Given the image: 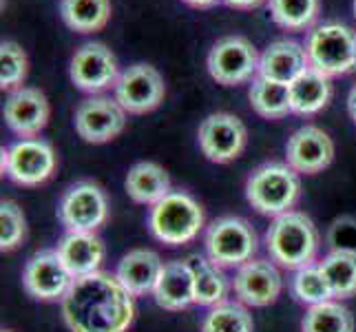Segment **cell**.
I'll use <instances>...</instances> for the list:
<instances>
[{"label":"cell","instance_id":"cell-1","mask_svg":"<svg viewBox=\"0 0 356 332\" xmlns=\"http://www.w3.org/2000/svg\"><path fill=\"white\" fill-rule=\"evenodd\" d=\"M71 332H127L135 319L133 294L111 273L78 277L63 299Z\"/></svg>","mask_w":356,"mask_h":332},{"label":"cell","instance_id":"cell-2","mask_svg":"<svg viewBox=\"0 0 356 332\" xmlns=\"http://www.w3.org/2000/svg\"><path fill=\"white\" fill-rule=\"evenodd\" d=\"M268 253L281 268L299 270L314 262L321 237L314 221L299 211H288L275 217L266 232Z\"/></svg>","mask_w":356,"mask_h":332},{"label":"cell","instance_id":"cell-3","mask_svg":"<svg viewBox=\"0 0 356 332\" xmlns=\"http://www.w3.org/2000/svg\"><path fill=\"white\" fill-rule=\"evenodd\" d=\"M301 195L299 173L288 162H268L245 180V200L261 215L279 217L297 204Z\"/></svg>","mask_w":356,"mask_h":332},{"label":"cell","instance_id":"cell-4","mask_svg":"<svg viewBox=\"0 0 356 332\" xmlns=\"http://www.w3.org/2000/svg\"><path fill=\"white\" fill-rule=\"evenodd\" d=\"M310 67L327 78L348 76L356 69V31L337 20L321 22L305 38Z\"/></svg>","mask_w":356,"mask_h":332},{"label":"cell","instance_id":"cell-5","mask_svg":"<svg viewBox=\"0 0 356 332\" xmlns=\"http://www.w3.org/2000/svg\"><path fill=\"white\" fill-rule=\"evenodd\" d=\"M149 228L153 237L168 246H184L193 242L204 228V208L184 191H170L149 213Z\"/></svg>","mask_w":356,"mask_h":332},{"label":"cell","instance_id":"cell-6","mask_svg":"<svg viewBox=\"0 0 356 332\" xmlns=\"http://www.w3.org/2000/svg\"><path fill=\"white\" fill-rule=\"evenodd\" d=\"M257 232L243 217H219L206 230L208 260L219 268H241L257 253Z\"/></svg>","mask_w":356,"mask_h":332},{"label":"cell","instance_id":"cell-7","mask_svg":"<svg viewBox=\"0 0 356 332\" xmlns=\"http://www.w3.org/2000/svg\"><path fill=\"white\" fill-rule=\"evenodd\" d=\"M259 54L257 47L243 38V35H226L217 40L208 52V73L211 78L224 87H237L252 80L257 73L259 76Z\"/></svg>","mask_w":356,"mask_h":332},{"label":"cell","instance_id":"cell-8","mask_svg":"<svg viewBox=\"0 0 356 332\" xmlns=\"http://www.w3.org/2000/svg\"><path fill=\"white\" fill-rule=\"evenodd\" d=\"M56 151L47 140H18L3 149V173L18 187H40L56 171Z\"/></svg>","mask_w":356,"mask_h":332},{"label":"cell","instance_id":"cell-9","mask_svg":"<svg viewBox=\"0 0 356 332\" xmlns=\"http://www.w3.org/2000/svg\"><path fill=\"white\" fill-rule=\"evenodd\" d=\"M58 217L69 232H95L108 219V200L95 182H76L60 200Z\"/></svg>","mask_w":356,"mask_h":332},{"label":"cell","instance_id":"cell-10","mask_svg":"<svg viewBox=\"0 0 356 332\" xmlns=\"http://www.w3.org/2000/svg\"><path fill=\"white\" fill-rule=\"evenodd\" d=\"M115 100L120 106L133 116H144L155 111L164 102L166 84L162 73L151 65H131L120 73L115 82Z\"/></svg>","mask_w":356,"mask_h":332},{"label":"cell","instance_id":"cell-11","mask_svg":"<svg viewBox=\"0 0 356 332\" xmlns=\"http://www.w3.org/2000/svg\"><path fill=\"white\" fill-rule=\"evenodd\" d=\"M197 140L202 153L211 162L228 164L243 153L245 142H248V131L237 116L219 111V113H211L200 125Z\"/></svg>","mask_w":356,"mask_h":332},{"label":"cell","instance_id":"cell-12","mask_svg":"<svg viewBox=\"0 0 356 332\" xmlns=\"http://www.w3.org/2000/svg\"><path fill=\"white\" fill-rule=\"evenodd\" d=\"M73 125L84 142L104 144L115 140L127 129V111L115 97L93 95L78 104Z\"/></svg>","mask_w":356,"mask_h":332},{"label":"cell","instance_id":"cell-13","mask_svg":"<svg viewBox=\"0 0 356 332\" xmlns=\"http://www.w3.org/2000/svg\"><path fill=\"white\" fill-rule=\"evenodd\" d=\"M69 78L84 93H100L108 87H115L120 78L118 58L106 45L87 42L73 54Z\"/></svg>","mask_w":356,"mask_h":332},{"label":"cell","instance_id":"cell-14","mask_svg":"<svg viewBox=\"0 0 356 332\" xmlns=\"http://www.w3.org/2000/svg\"><path fill=\"white\" fill-rule=\"evenodd\" d=\"M73 275L58 251H38L22 270V286L38 301H63L73 286Z\"/></svg>","mask_w":356,"mask_h":332},{"label":"cell","instance_id":"cell-15","mask_svg":"<svg viewBox=\"0 0 356 332\" xmlns=\"http://www.w3.org/2000/svg\"><path fill=\"white\" fill-rule=\"evenodd\" d=\"M334 159V142L318 127H301L286 144V162L303 175H316Z\"/></svg>","mask_w":356,"mask_h":332},{"label":"cell","instance_id":"cell-16","mask_svg":"<svg viewBox=\"0 0 356 332\" xmlns=\"http://www.w3.org/2000/svg\"><path fill=\"white\" fill-rule=\"evenodd\" d=\"M232 286H235L239 303L252 306V308H266V306L277 301L281 288H284V279L273 262L250 260L237 270Z\"/></svg>","mask_w":356,"mask_h":332},{"label":"cell","instance_id":"cell-17","mask_svg":"<svg viewBox=\"0 0 356 332\" xmlns=\"http://www.w3.org/2000/svg\"><path fill=\"white\" fill-rule=\"evenodd\" d=\"M3 113L7 127L22 140L35 138L49 122L47 95L35 87H18L7 95Z\"/></svg>","mask_w":356,"mask_h":332},{"label":"cell","instance_id":"cell-18","mask_svg":"<svg viewBox=\"0 0 356 332\" xmlns=\"http://www.w3.org/2000/svg\"><path fill=\"white\" fill-rule=\"evenodd\" d=\"M305 69H310L308 52L297 40L270 42L259 58V76L281 84H292Z\"/></svg>","mask_w":356,"mask_h":332},{"label":"cell","instance_id":"cell-19","mask_svg":"<svg viewBox=\"0 0 356 332\" xmlns=\"http://www.w3.org/2000/svg\"><path fill=\"white\" fill-rule=\"evenodd\" d=\"M159 308L177 313L195 303V275L188 260H173L164 264L162 275L153 290Z\"/></svg>","mask_w":356,"mask_h":332},{"label":"cell","instance_id":"cell-20","mask_svg":"<svg viewBox=\"0 0 356 332\" xmlns=\"http://www.w3.org/2000/svg\"><path fill=\"white\" fill-rule=\"evenodd\" d=\"M56 251L73 279L97 273L104 262V244L95 232H67Z\"/></svg>","mask_w":356,"mask_h":332},{"label":"cell","instance_id":"cell-21","mask_svg":"<svg viewBox=\"0 0 356 332\" xmlns=\"http://www.w3.org/2000/svg\"><path fill=\"white\" fill-rule=\"evenodd\" d=\"M162 270H164V264L155 251L135 248L122 257V262L118 264L115 277L133 297H142V294L155 290Z\"/></svg>","mask_w":356,"mask_h":332},{"label":"cell","instance_id":"cell-22","mask_svg":"<svg viewBox=\"0 0 356 332\" xmlns=\"http://www.w3.org/2000/svg\"><path fill=\"white\" fill-rule=\"evenodd\" d=\"M124 187L135 204L155 206L170 193V177L164 166L155 162H138L129 168Z\"/></svg>","mask_w":356,"mask_h":332},{"label":"cell","instance_id":"cell-23","mask_svg":"<svg viewBox=\"0 0 356 332\" xmlns=\"http://www.w3.org/2000/svg\"><path fill=\"white\" fill-rule=\"evenodd\" d=\"M290 87V106L297 116H314L323 111L332 97V84L330 78L316 69H305Z\"/></svg>","mask_w":356,"mask_h":332},{"label":"cell","instance_id":"cell-24","mask_svg":"<svg viewBox=\"0 0 356 332\" xmlns=\"http://www.w3.org/2000/svg\"><path fill=\"white\" fill-rule=\"evenodd\" d=\"M60 16L73 31L95 33L111 18V0H60Z\"/></svg>","mask_w":356,"mask_h":332},{"label":"cell","instance_id":"cell-25","mask_svg":"<svg viewBox=\"0 0 356 332\" xmlns=\"http://www.w3.org/2000/svg\"><path fill=\"white\" fill-rule=\"evenodd\" d=\"M188 264L195 275V303L200 306H217L224 303L228 294V279L222 268L206 260L204 255H191Z\"/></svg>","mask_w":356,"mask_h":332},{"label":"cell","instance_id":"cell-26","mask_svg":"<svg viewBox=\"0 0 356 332\" xmlns=\"http://www.w3.org/2000/svg\"><path fill=\"white\" fill-rule=\"evenodd\" d=\"M250 104L257 116L266 120H281L292 113L290 106V87L275 80L257 76L250 84Z\"/></svg>","mask_w":356,"mask_h":332},{"label":"cell","instance_id":"cell-27","mask_svg":"<svg viewBox=\"0 0 356 332\" xmlns=\"http://www.w3.org/2000/svg\"><path fill=\"white\" fill-rule=\"evenodd\" d=\"M332 290V297L348 299L356 294V253L332 251L318 264Z\"/></svg>","mask_w":356,"mask_h":332},{"label":"cell","instance_id":"cell-28","mask_svg":"<svg viewBox=\"0 0 356 332\" xmlns=\"http://www.w3.org/2000/svg\"><path fill=\"white\" fill-rule=\"evenodd\" d=\"M270 16L281 29L303 31L321 14V0H268Z\"/></svg>","mask_w":356,"mask_h":332},{"label":"cell","instance_id":"cell-29","mask_svg":"<svg viewBox=\"0 0 356 332\" xmlns=\"http://www.w3.org/2000/svg\"><path fill=\"white\" fill-rule=\"evenodd\" d=\"M301 332H354V315L337 301L310 306L301 322Z\"/></svg>","mask_w":356,"mask_h":332},{"label":"cell","instance_id":"cell-30","mask_svg":"<svg viewBox=\"0 0 356 332\" xmlns=\"http://www.w3.org/2000/svg\"><path fill=\"white\" fill-rule=\"evenodd\" d=\"M202 332H254V322L243 303L224 301L204 317Z\"/></svg>","mask_w":356,"mask_h":332},{"label":"cell","instance_id":"cell-31","mask_svg":"<svg viewBox=\"0 0 356 332\" xmlns=\"http://www.w3.org/2000/svg\"><path fill=\"white\" fill-rule=\"evenodd\" d=\"M292 292L301 303H308V306L332 301V290H330L327 279L318 264H310L294 273Z\"/></svg>","mask_w":356,"mask_h":332},{"label":"cell","instance_id":"cell-32","mask_svg":"<svg viewBox=\"0 0 356 332\" xmlns=\"http://www.w3.org/2000/svg\"><path fill=\"white\" fill-rule=\"evenodd\" d=\"M29 71V60L18 42L5 40L0 45V87L14 91L22 87Z\"/></svg>","mask_w":356,"mask_h":332},{"label":"cell","instance_id":"cell-33","mask_svg":"<svg viewBox=\"0 0 356 332\" xmlns=\"http://www.w3.org/2000/svg\"><path fill=\"white\" fill-rule=\"evenodd\" d=\"M27 235V221H24L22 208L11 202L3 200L0 204V248L3 253L16 251Z\"/></svg>","mask_w":356,"mask_h":332},{"label":"cell","instance_id":"cell-34","mask_svg":"<svg viewBox=\"0 0 356 332\" xmlns=\"http://www.w3.org/2000/svg\"><path fill=\"white\" fill-rule=\"evenodd\" d=\"M327 246L332 251L356 253V219L350 215L337 217L327 230Z\"/></svg>","mask_w":356,"mask_h":332},{"label":"cell","instance_id":"cell-35","mask_svg":"<svg viewBox=\"0 0 356 332\" xmlns=\"http://www.w3.org/2000/svg\"><path fill=\"white\" fill-rule=\"evenodd\" d=\"M226 5L235 7V9H254L259 7L261 3H266V0H224Z\"/></svg>","mask_w":356,"mask_h":332},{"label":"cell","instance_id":"cell-36","mask_svg":"<svg viewBox=\"0 0 356 332\" xmlns=\"http://www.w3.org/2000/svg\"><path fill=\"white\" fill-rule=\"evenodd\" d=\"M348 113H350V118L354 120V125H356V84L348 93Z\"/></svg>","mask_w":356,"mask_h":332},{"label":"cell","instance_id":"cell-37","mask_svg":"<svg viewBox=\"0 0 356 332\" xmlns=\"http://www.w3.org/2000/svg\"><path fill=\"white\" fill-rule=\"evenodd\" d=\"M184 3L191 7H197V9H208V7L217 5V0H184Z\"/></svg>","mask_w":356,"mask_h":332},{"label":"cell","instance_id":"cell-38","mask_svg":"<svg viewBox=\"0 0 356 332\" xmlns=\"http://www.w3.org/2000/svg\"><path fill=\"white\" fill-rule=\"evenodd\" d=\"M352 9H354V16H356V0H354V5H352Z\"/></svg>","mask_w":356,"mask_h":332},{"label":"cell","instance_id":"cell-39","mask_svg":"<svg viewBox=\"0 0 356 332\" xmlns=\"http://www.w3.org/2000/svg\"><path fill=\"white\" fill-rule=\"evenodd\" d=\"M3 332H11V330H3Z\"/></svg>","mask_w":356,"mask_h":332},{"label":"cell","instance_id":"cell-40","mask_svg":"<svg viewBox=\"0 0 356 332\" xmlns=\"http://www.w3.org/2000/svg\"><path fill=\"white\" fill-rule=\"evenodd\" d=\"M217 3H219V0H217Z\"/></svg>","mask_w":356,"mask_h":332}]
</instances>
